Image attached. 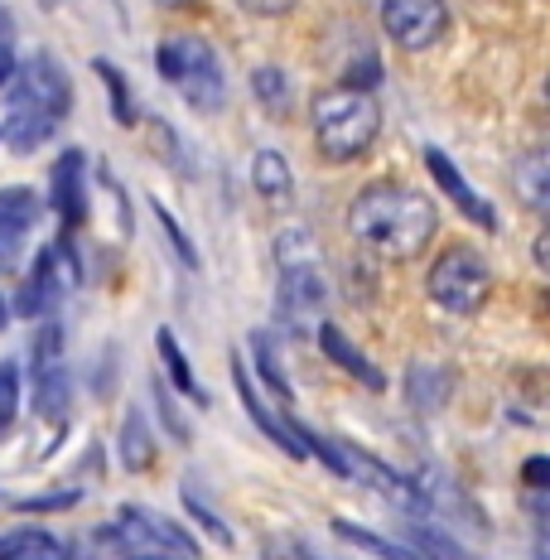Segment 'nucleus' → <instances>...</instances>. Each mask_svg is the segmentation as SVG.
Returning a JSON list of instances; mask_svg holds the SVG:
<instances>
[{
    "label": "nucleus",
    "instance_id": "obj_1",
    "mask_svg": "<svg viewBox=\"0 0 550 560\" xmlns=\"http://www.w3.org/2000/svg\"><path fill=\"white\" fill-rule=\"evenodd\" d=\"M348 232L362 242L367 252L386 256V261H411L435 242L440 213L425 194H416L411 184H367L353 208H348Z\"/></svg>",
    "mask_w": 550,
    "mask_h": 560
},
{
    "label": "nucleus",
    "instance_id": "obj_29",
    "mask_svg": "<svg viewBox=\"0 0 550 560\" xmlns=\"http://www.w3.org/2000/svg\"><path fill=\"white\" fill-rule=\"evenodd\" d=\"M155 218H160V228H165V232H169V247H174V252H179V261H184V266H189V271H198V252L189 247V237H184V228H179V223H174V218L165 213V203H155Z\"/></svg>",
    "mask_w": 550,
    "mask_h": 560
},
{
    "label": "nucleus",
    "instance_id": "obj_26",
    "mask_svg": "<svg viewBox=\"0 0 550 560\" xmlns=\"http://www.w3.org/2000/svg\"><path fill=\"white\" fill-rule=\"evenodd\" d=\"M97 73H102V83H107V97H112V116L121 126H131L136 121V102H131V92H126V78L116 73L112 63H97Z\"/></svg>",
    "mask_w": 550,
    "mask_h": 560
},
{
    "label": "nucleus",
    "instance_id": "obj_24",
    "mask_svg": "<svg viewBox=\"0 0 550 560\" xmlns=\"http://www.w3.org/2000/svg\"><path fill=\"white\" fill-rule=\"evenodd\" d=\"M276 261L280 266H319V252H314V242H309V228H285L276 237Z\"/></svg>",
    "mask_w": 550,
    "mask_h": 560
},
{
    "label": "nucleus",
    "instance_id": "obj_2",
    "mask_svg": "<svg viewBox=\"0 0 550 560\" xmlns=\"http://www.w3.org/2000/svg\"><path fill=\"white\" fill-rule=\"evenodd\" d=\"M10 88V112H5V136L15 150H34L39 140H49V131L73 107V83H68L63 63L49 54H34Z\"/></svg>",
    "mask_w": 550,
    "mask_h": 560
},
{
    "label": "nucleus",
    "instance_id": "obj_37",
    "mask_svg": "<svg viewBox=\"0 0 550 560\" xmlns=\"http://www.w3.org/2000/svg\"><path fill=\"white\" fill-rule=\"evenodd\" d=\"M5 319H10V310H5V300H0V329H5Z\"/></svg>",
    "mask_w": 550,
    "mask_h": 560
},
{
    "label": "nucleus",
    "instance_id": "obj_35",
    "mask_svg": "<svg viewBox=\"0 0 550 560\" xmlns=\"http://www.w3.org/2000/svg\"><path fill=\"white\" fill-rule=\"evenodd\" d=\"M155 5H165V10H184V5H198V0H155Z\"/></svg>",
    "mask_w": 550,
    "mask_h": 560
},
{
    "label": "nucleus",
    "instance_id": "obj_6",
    "mask_svg": "<svg viewBox=\"0 0 550 560\" xmlns=\"http://www.w3.org/2000/svg\"><path fill=\"white\" fill-rule=\"evenodd\" d=\"M107 536L121 560H198L194 536L145 508H121Z\"/></svg>",
    "mask_w": 550,
    "mask_h": 560
},
{
    "label": "nucleus",
    "instance_id": "obj_8",
    "mask_svg": "<svg viewBox=\"0 0 550 560\" xmlns=\"http://www.w3.org/2000/svg\"><path fill=\"white\" fill-rule=\"evenodd\" d=\"M34 411L39 416H63L68 411V363H63V329L49 319L34 334Z\"/></svg>",
    "mask_w": 550,
    "mask_h": 560
},
{
    "label": "nucleus",
    "instance_id": "obj_30",
    "mask_svg": "<svg viewBox=\"0 0 550 560\" xmlns=\"http://www.w3.org/2000/svg\"><path fill=\"white\" fill-rule=\"evenodd\" d=\"M184 503H189V508H194V517H198V522H203V527H208V532H213V536H218V541H222V546H227V541H232V532H227V527H222V522H218V517H213V512H208L203 503H198V493H194V488H184Z\"/></svg>",
    "mask_w": 550,
    "mask_h": 560
},
{
    "label": "nucleus",
    "instance_id": "obj_3",
    "mask_svg": "<svg viewBox=\"0 0 550 560\" xmlns=\"http://www.w3.org/2000/svg\"><path fill=\"white\" fill-rule=\"evenodd\" d=\"M382 136V107L372 92L358 88H329L314 97V145L324 160L343 165L372 150V140Z\"/></svg>",
    "mask_w": 550,
    "mask_h": 560
},
{
    "label": "nucleus",
    "instance_id": "obj_33",
    "mask_svg": "<svg viewBox=\"0 0 550 560\" xmlns=\"http://www.w3.org/2000/svg\"><path fill=\"white\" fill-rule=\"evenodd\" d=\"M266 560H309L304 546H280V541H266Z\"/></svg>",
    "mask_w": 550,
    "mask_h": 560
},
{
    "label": "nucleus",
    "instance_id": "obj_32",
    "mask_svg": "<svg viewBox=\"0 0 550 560\" xmlns=\"http://www.w3.org/2000/svg\"><path fill=\"white\" fill-rule=\"evenodd\" d=\"M522 474H526V483H531V488H546L550 483V459H546V454H531Z\"/></svg>",
    "mask_w": 550,
    "mask_h": 560
},
{
    "label": "nucleus",
    "instance_id": "obj_21",
    "mask_svg": "<svg viewBox=\"0 0 550 560\" xmlns=\"http://www.w3.org/2000/svg\"><path fill=\"white\" fill-rule=\"evenodd\" d=\"M251 92L271 116H285L290 112V78L280 68H256L251 73Z\"/></svg>",
    "mask_w": 550,
    "mask_h": 560
},
{
    "label": "nucleus",
    "instance_id": "obj_4",
    "mask_svg": "<svg viewBox=\"0 0 550 560\" xmlns=\"http://www.w3.org/2000/svg\"><path fill=\"white\" fill-rule=\"evenodd\" d=\"M155 68L169 88H179V97L194 112H218L227 102V78L213 54V44L198 39V34H169L155 49Z\"/></svg>",
    "mask_w": 550,
    "mask_h": 560
},
{
    "label": "nucleus",
    "instance_id": "obj_36",
    "mask_svg": "<svg viewBox=\"0 0 550 560\" xmlns=\"http://www.w3.org/2000/svg\"><path fill=\"white\" fill-rule=\"evenodd\" d=\"M5 39H10V15L0 10V44H5Z\"/></svg>",
    "mask_w": 550,
    "mask_h": 560
},
{
    "label": "nucleus",
    "instance_id": "obj_27",
    "mask_svg": "<svg viewBox=\"0 0 550 560\" xmlns=\"http://www.w3.org/2000/svg\"><path fill=\"white\" fill-rule=\"evenodd\" d=\"M251 353H256V368H261V372H266V382H271V392L280 396V401H290V377L280 372L276 353H271V343H266V334H251Z\"/></svg>",
    "mask_w": 550,
    "mask_h": 560
},
{
    "label": "nucleus",
    "instance_id": "obj_18",
    "mask_svg": "<svg viewBox=\"0 0 550 560\" xmlns=\"http://www.w3.org/2000/svg\"><path fill=\"white\" fill-rule=\"evenodd\" d=\"M0 560H68L63 541L39 527H25V532H10L0 541Z\"/></svg>",
    "mask_w": 550,
    "mask_h": 560
},
{
    "label": "nucleus",
    "instance_id": "obj_25",
    "mask_svg": "<svg viewBox=\"0 0 550 560\" xmlns=\"http://www.w3.org/2000/svg\"><path fill=\"white\" fill-rule=\"evenodd\" d=\"M416 546H420V556L425 560H473L459 541H449L440 527H416Z\"/></svg>",
    "mask_w": 550,
    "mask_h": 560
},
{
    "label": "nucleus",
    "instance_id": "obj_22",
    "mask_svg": "<svg viewBox=\"0 0 550 560\" xmlns=\"http://www.w3.org/2000/svg\"><path fill=\"white\" fill-rule=\"evenodd\" d=\"M155 343H160V358H165V372H169L174 387L189 396V401H208V396H198V382H194V372H189V363H184V353H179V338H174L169 329H160Z\"/></svg>",
    "mask_w": 550,
    "mask_h": 560
},
{
    "label": "nucleus",
    "instance_id": "obj_14",
    "mask_svg": "<svg viewBox=\"0 0 550 560\" xmlns=\"http://www.w3.org/2000/svg\"><path fill=\"white\" fill-rule=\"evenodd\" d=\"M319 343H324V353H329L338 368H343V372H353V377L362 382V387H372V392H382V387H386V377H382V372L367 363V358H362V348L348 343V334L338 329V324H329V319L319 324Z\"/></svg>",
    "mask_w": 550,
    "mask_h": 560
},
{
    "label": "nucleus",
    "instance_id": "obj_23",
    "mask_svg": "<svg viewBox=\"0 0 550 560\" xmlns=\"http://www.w3.org/2000/svg\"><path fill=\"white\" fill-rule=\"evenodd\" d=\"M150 454H155V440L145 435V420H140V411H131V416H126V425H121V459H126V469H145Z\"/></svg>",
    "mask_w": 550,
    "mask_h": 560
},
{
    "label": "nucleus",
    "instance_id": "obj_9",
    "mask_svg": "<svg viewBox=\"0 0 550 560\" xmlns=\"http://www.w3.org/2000/svg\"><path fill=\"white\" fill-rule=\"evenodd\" d=\"M276 310L290 334H319L324 324V276L319 266H280Z\"/></svg>",
    "mask_w": 550,
    "mask_h": 560
},
{
    "label": "nucleus",
    "instance_id": "obj_15",
    "mask_svg": "<svg viewBox=\"0 0 550 560\" xmlns=\"http://www.w3.org/2000/svg\"><path fill=\"white\" fill-rule=\"evenodd\" d=\"M232 382H237V396H242V406H247V416H251L256 425L266 430V440H276V445L285 450V454H304V450H300V440L290 435V430L280 425V420H276V416H271V411H266V406H261V396L251 392V377H247V368H242V353L232 358Z\"/></svg>",
    "mask_w": 550,
    "mask_h": 560
},
{
    "label": "nucleus",
    "instance_id": "obj_31",
    "mask_svg": "<svg viewBox=\"0 0 550 560\" xmlns=\"http://www.w3.org/2000/svg\"><path fill=\"white\" fill-rule=\"evenodd\" d=\"M300 0H242V10H251V15H266V20H276V15H290Z\"/></svg>",
    "mask_w": 550,
    "mask_h": 560
},
{
    "label": "nucleus",
    "instance_id": "obj_10",
    "mask_svg": "<svg viewBox=\"0 0 550 560\" xmlns=\"http://www.w3.org/2000/svg\"><path fill=\"white\" fill-rule=\"evenodd\" d=\"M68 280H73V271H68V252H63V247L39 252V261H34L25 290H20V314L49 319V310L58 305V295L68 290Z\"/></svg>",
    "mask_w": 550,
    "mask_h": 560
},
{
    "label": "nucleus",
    "instance_id": "obj_17",
    "mask_svg": "<svg viewBox=\"0 0 550 560\" xmlns=\"http://www.w3.org/2000/svg\"><path fill=\"white\" fill-rule=\"evenodd\" d=\"M449 372L435 368V363H411L406 368V396H411V406L416 411H440L444 401H449Z\"/></svg>",
    "mask_w": 550,
    "mask_h": 560
},
{
    "label": "nucleus",
    "instance_id": "obj_28",
    "mask_svg": "<svg viewBox=\"0 0 550 560\" xmlns=\"http://www.w3.org/2000/svg\"><path fill=\"white\" fill-rule=\"evenodd\" d=\"M15 411H20V368L0 363V435L15 425Z\"/></svg>",
    "mask_w": 550,
    "mask_h": 560
},
{
    "label": "nucleus",
    "instance_id": "obj_7",
    "mask_svg": "<svg viewBox=\"0 0 550 560\" xmlns=\"http://www.w3.org/2000/svg\"><path fill=\"white\" fill-rule=\"evenodd\" d=\"M382 30L396 49L425 54L449 30V5L444 0H382Z\"/></svg>",
    "mask_w": 550,
    "mask_h": 560
},
{
    "label": "nucleus",
    "instance_id": "obj_11",
    "mask_svg": "<svg viewBox=\"0 0 550 560\" xmlns=\"http://www.w3.org/2000/svg\"><path fill=\"white\" fill-rule=\"evenodd\" d=\"M34 223H39V198L30 189H0V271L20 261Z\"/></svg>",
    "mask_w": 550,
    "mask_h": 560
},
{
    "label": "nucleus",
    "instance_id": "obj_34",
    "mask_svg": "<svg viewBox=\"0 0 550 560\" xmlns=\"http://www.w3.org/2000/svg\"><path fill=\"white\" fill-rule=\"evenodd\" d=\"M10 73H15V54H10V44H0V88L10 83Z\"/></svg>",
    "mask_w": 550,
    "mask_h": 560
},
{
    "label": "nucleus",
    "instance_id": "obj_5",
    "mask_svg": "<svg viewBox=\"0 0 550 560\" xmlns=\"http://www.w3.org/2000/svg\"><path fill=\"white\" fill-rule=\"evenodd\" d=\"M425 290L440 310L478 314L488 305V295H493V266L473 247H449L435 256V266H430V276H425Z\"/></svg>",
    "mask_w": 550,
    "mask_h": 560
},
{
    "label": "nucleus",
    "instance_id": "obj_16",
    "mask_svg": "<svg viewBox=\"0 0 550 560\" xmlns=\"http://www.w3.org/2000/svg\"><path fill=\"white\" fill-rule=\"evenodd\" d=\"M251 184H256V194L271 198L276 208H285L290 198H295V174H290L280 150H261V155L251 160Z\"/></svg>",
    "mask_w": 550,
    "mask_h": 560
},
{
    "label": "nucleus",
    "instance_id": "obj_19",
    "mask_svg": "<svg viewBox=\"0 0 550 560\" xmlns=\"http://www.w3.org/2000/svg\"><path fill=\"white\" fill-rule=\"evenodd\" d=\"M333 532L343 536L348 546H358V551H372L377 560H425L420 551H411V546H396V541H386V536L367 532V527H353V522H333Z\"/></svg>",
    "mask_w": 550,
    "mask_h": 560
},
{
    "label": "nucleus",
    "instance_id": "obj_12",
    "mask_svg": "<svg viewBox=\"0 0 550 560\" xmlns=\"http://www.w3.org/2000/svg\"><path fill=\"white\" fill-rule=\"evenodd\" d=\"M49 198L58 208V218H63V228H83L87 218V189H83V155L78 150H63L54 165V179H49Z\"/></svg>",
    "mask_w": 550,
    "mask_h": 560
},
{
    "label": "nucleus",
    "instance_id": "obj_20",
    "mask_svg": "<svg viewBox=\"0 0 550 560\" xmlns=\"http://www.w3.org/2000/svg\"><path fill=\"white\" fill-rule=\"evenodd\" d=\"M546 174H550V165H546L541 150H531V155H526L522 165H517V189H522V198H526V208H536V213H546V203H550Z\"/></svg>",
    "mask_w": 550,
    "mask_h": 560
},
{
    "label": "nucleus",
    "instance_id": "obj_13",
    "mask_svg": "<svg viewBox=\"0 0 550 560\" xmlns=\"http://www.w3.org/2000/svg\"><path fill=\"white\" fill-rule=\"evenodd\" d=\"M425 170H430V179H435V184H440V189H444V194H449V198H454V203H459V213H464V218H473V223H478V228H483V232H493V228H498L493 208H488V203H483V198H478L473 189H468V184H464V174H459V170H454V165H449V155H444V150H435V145H430V150H425Z\"/></svg>",
    "mask_w": 550,
    "mask_h": 560
}]
</instances>
